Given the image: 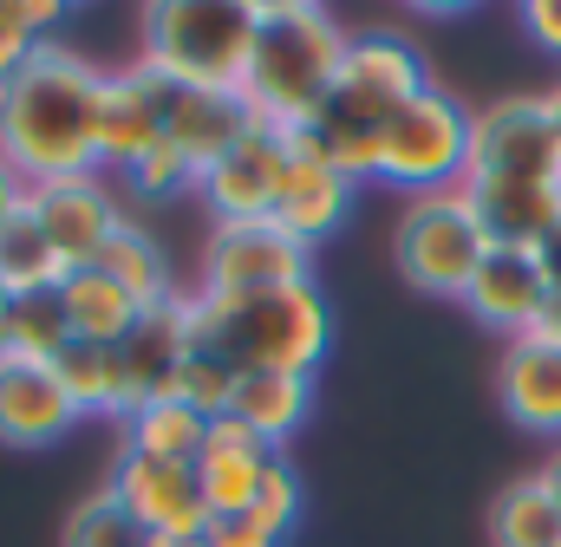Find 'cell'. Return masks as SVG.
<instances>
[{
	"mask_svg": "<svg viewBox=\"0 0 561 547\" xmlns=\"http://www.w3.org/2000/svg\"><path fill=\"white\" fill-rule=\"evenodd\" d=\"M20 209H26V176H20V170H13V163L0 156V229H7V222H13Z\"/></svg>",
	"mask_w": 561,
	"mask_h": 547,
	"instance_id": "obj_37",
	"label": "cell"
},
{
	"mask_svg": "<svg viewBox=\"0 0 561 547\" xmlns=\"http://www.w3.org/2000/svg\"><path fill=\"white\" fill-rule=\"evenodd\" d=\"M549 98H556V112H561V85H556V92H549Z\"/></svg>",
	"mask_w": 561,
	"mask_h": 547,
	"instance_id": "obj_42",
	"label": "cell"
},
{
	"mask_svg": "<svg viewBox=\"0 0 561 547\" xmlns=\"http://www.w3.org/2000/svg\"><path fill=\"white\" fill-rule=\"evenodd\" d=\"M249 509H255V515H262L268 528H280V535H294V528H300V509H307V489H300V469H294L287 456H280L275 469H268V482H262V496H255Z\"/></svg>",
	"mask_w": 561,
	"mask_h": 547,
	"instance_id": "obj_34",
	"label": "cell"
},
{
	"mask_svg": "<svg viewBox=\"0 0 561 547\" xmlns=\"http://www.w3.org/2000/svg\"><path fill=\"white\" fill-rule=\"evenodd\" d=\"M229 392H236V372L222 359H209V352H190V365H183V379H176L170 398H183V405L203 410V417H222L229 410Z\"/></svg>",
	"mask_w": 561,
	"mask_h": 547,
	"instance_id": "obj_33",
	"label": "cell"
},
{
	"mask_svg": "<svg viewBox=\"0 0 561 547\" xmlns=\"http://www.w3.org/2000/svg\"><path fill=\"white\" fill-rule=\"evenodd\" d=\"M255 131V112L242 105V92H176L170 85V112H163V143H176L196 176L209 163H222L242 137Z\"/></svg>",
	"mask_w": 561,
	"mask_h": 547,
	"instance_id": "obj_21",
	"label": "cell"
},
{
	"mask_svg": "<svg viewBox=\"0 0 561 547\" xmlns=\"http://www.w3.org/2000/svg\"><path fill=\"white\" fill-rule=\"evenodd\" d=\"M516 20H523V33H529L536 53H556L561 59V0H529Z\"/></svg>",
	"mask_w": 561,
	"mask_h": 547,
	"instance_id": "obj_36",
	"label": "cell"
},
{
	"mask_svg": "<svg viewBox=\"0 0 561 547\" xmlns=\"http://www.w3.org/2000/svg\"><path fill=\"white\" fill-rule=\"evenodd\" d=\"M125 183L138 189L144 202H170V196H196V183H203V176H196V163H190L176 143H150L138 163L125 170Z\"/></svg>",
	"mask_w": 561,
	"mask_h": 547,
	"instance_id": "obj_32",
	"label": "cell"
},
{
	"mask_svg": "<svg viewBox=\"0 0 561 547\" xmlns=\"http://www.w3.org/2000/svg\"><path fill=\"white\" fill-rule=\"evenodd\" d=\"M536 261H542V274H549V293H556V306H561V222L549 229V242L536 248Z\"/></svg>",
	"mask_w": 561,
	"mask_h": 547,
	"instance_id": "obj_38",
	"label": "cell"
},
{
	"mask_svg": "<svg viewBox=\"0 0 561 547\" xmlns=\"http://www.w3.org/2000/svg\"><path fill=\"white\" fill-rule=\"evenodd\" d=\"M463 176H470V105L431 85L386 125L373 183H392L399 196H437V189H457Z\"/></svg>",
	"mask_w": 561,
	"mask_h": 547,
	"instance_id": "obj_7",
	"label": "cell"
},
{
	"mask_svg": "<svg viewBox=\"0 0 561 547\" xmlns=\"http://www.w3.org/2000/svg\"><path fill=\"white\" fill-rule=\"evenodd\" d=\"M346 46L353 33L340 26V13L313 0H262V33L242 79V105L255 112V125H275V131L313 125L346 66Z\"/></svg>",
	"mask_w": 561,
	"mask_h": 547,
	"instance_id": "obj_4",
	"label": "cell"
},
{
	"mask_svg": "<svg viewBox=\"0 0 561 547\" xmlns=\"http://www.w3.org/2000/svg\"><path fill=\"white\" fill-rule=\"evenodd\" d=\"M222 417L249 423L262 443L287 450V437L313 417V379H300V372H242Z\"/></svg>",
	"mask_w": 561,
	"mask_h": 547,
	"instance_id": "obj_22",
	"label": "cell"
},
{
	"mask_svg": "<svg viewBox=\"0 0 561 547\" xmlns=\"http://www.w3.org/2000/svg\"><path fill=\"white\" fill-rule=\"evenodd\" d=\"M196 352V333H190V293H170L163 306H150L138 326L118 339V359H125V392H131V410L157 405L176 392L183 365ZM125 410V417H131Z\"/></svg>",
	"mask_w": 561,
	"mask_h": 547,
	"instance_id": "obj_16",
	"label": "cell"
},
{
	"mask_svg": "<svg viewBox=\"0 0 561 547\" xmlns=\"http://www.w3.org/2000/svg\"><path fill=\"white\" fill-rule=\"evenodd\" d=\"M26 216L39 222V235L59 248L66 268H92L105 255V242L125 229V209L112 196V183L92 176H66V183H33L26 189Z\"/></svg>",
	"mask_w": 561,
	"mask_h": 547,
	"instance_id": "obj_10",
	"label": "cell"
},
{
	"mask_svg": "<svg viewBox=\"0 0 561 547\" xmlns=\"http://www.w3.org/2000/svg\"><path fill=\"white\" fill-rule=\"evenodd\" d=\"M190 333L196 352L242 372H300L313 379L333 352V306L313 280L275 293H190Z\"/></svg>",
	"mask_w": 561,
	"mask_h": 547,
	"instance_id": "obj_3",
	"label": "cell"
},
{
	"mask_svg": "<svg viewBox=\"0 0 561 547\" xmlns=\"http://www.w3.org/2000/svg\"><path fill=\"white\" fill-rule=\"evenodd\" d=\"M66 7L59 0H0V85L46 46H59Z\"/></svg>",
	"mask_w": 561,
	"mask_h": 547,
	"instance_id": "obj_30",
	"label": "cell"
},
{
	"mask_svg": "<svg viewBox=\"0 0 561 547\" xmlns=\"http://www.w3.org/2000/svg\"><path fill=\"white\" fill-rule=\"evenodd\" d=\"M470 176L556 183L561 189V112H556V98L549 92H516V98L477 105L470 112Z\"/></svg>",
	"mask_w": 561,
	"mask_h": 547,
	"instance_id": "obj_8",
	"label": "cell"
},
{
	"mask_svg": "<svg viewBox=\"0 0 561 547\" xmlns=\"http://www.w3.org/2000/svg\"><path fill=\"white\" fill-rule=\"evenodd\" d=\"M163 112H170V85L157 72H144L138 59L105 72V92H99V176H125L150 143H163Z\"/></svg>",
	"mask_w": 561,
	"mask_h": 547,
	"instance_id": "obj_15",
	"label": "cell"
},
{
	"mask_svg": "<svg viewBox=\"0 0 561 547\" xmlns=\"http://www.w3.org/2000/svg\"><path fill=\"white\" fill-rule=\"evenodd\" d=\"M483 255H490V235H483L463 183L457 189H437V196H405V209L392 222V261H399V274L419 293H431V300H463V287L477 280Z\"/></svg>",
	"mask_w": 561,
	"mask_h": 547,
	"instance_id": "obj_6",
	"label": "cell"
},
{
	"mask_svg": "<svg viewBox=\"0 0 561 547\" xmlns=\"http://www.w3.org/2000/svg\"><path fill=\"white\" fill-rule=\"evenodd\" d=\"M157 547H209V535L196 528V535H157Z\"/></svg>",
	"mask_w": 561,
	"mask_h": 547,
	"instance_id": "obj_40",
	"label": "cell"
},
{
	"mask_svg": "<svg viewBox=\"0 0 561 547\" xmlns=\"http://www.w3.org/2000/svg\"><path fill=\"white\" fill-rule=\"evenodd\" d=\"M53 372H59L66 398L79 405V417H118V423H125L131 392H125V359H118V346L72 339V346L53 359Z\"/></svg>",
	"mask_w": 561,
	"mask_h": 547,
	"instance_id": "obj_24",
	"label": "cell"
},
{
	"mask_svg": "<svg viewBox=\"0 0 561 547\" xmlns=\"http://www.w3.org/2000/svg\"><path fill=\"white\" fill-rule=\"evenodd\" d=\"M59 306L72 319V339H92V346H118L131 326L144 319V306L99 268H72L59 280Z\"/></svg>",
	"mask_w": 561,
	"mask_h": 547,
	"instance_id": "obj_23",
	"label": "cell"
},
{
	"mask_svg": "<svg viewBox=\"0 0 561 547\" xmlns=\"http://www.w3.org/2000/svg\"><path fill=\"white\" fill-rule=\"evenodd\" d=\"M313 280V248L275 222H216L203 242V293H275Z\"/></svg>",
	"mask_w": 561,
	"mask_h": 547,
	"instance_id": "obj_9",
	"label": "cell"
},
{
	"mask_svg": "<svg viewBox=\"0 0 561 547\" xmlns=\"http://www.w3.org/2000/svg\"><path fill=\"white\" fill-rule=\"evenodd\" d=\"M496 398L503 410L561 443V333L542 326V333H523V339H503V359H496Z\"/></svg>",
	"mask_w": 561,
	"mask_h": 547,
	"instance_id": "obj_17",
	"label": "cell"
},
{
	"mask_svg": "<svg viewBox=\"0 0 561 547\" xmlns=\"http://www.w3.org/2000/svg\"><path fill=\"white\" fill-rule=\"evenodd\" d=\"M280 456H287V450L262 443L249 423L216 417V423L203 430V450H196V482H203L209 515H242V509L262 496V482H268V469H275Z\"/></svg>",
	"mask_w": 561,
	"mask_h": 547,
	"instance_id": "obj_18",
	"label": "cell"
},
{
	"mask_svg": "<svg viewBox=\"0 0 561 547\" xmlns=\"http://www.w3.org/2000/svg\"><path fill=\"white\" fill-rule=\"evenodd\" d=\"M7 313H13V300L0 293V359H7Z\"/></svg>",
	"mask_w": 561,
	"mask_h": 547,
	"instance_id": "obj_41",
	"label": "cell"
},
{
	"mask_svg": "<svg viewBox=\"0 0 561 547\" xmlns=\"http://www.w3.org/2000/svg\"><path fill=\"white\" fill-rule=\"evenodd\" d=\"M549 326H556V333H561V313H556V319H549Z\"/></svg>",
	"mask_w": 561,
	"mask_h": 547,
	"instance_id": "obj_43",
	"label": "cell"
},
{
	"mask_svg": "<svg viewBox=\"0 0 561 547\" xmlns=\"http://www.w3.org/2000/svg\"><path fill=\"white\" fill-rule=\"evenodd\" d=\"M490 248H542L549 229L561 222V189L556 183H496V176H470L463 183Z\"/></svg>",
	"mask_w": 561,
	"mask_h": 547,
	"instance_id": "obj_20",
	"label": "cell"
},
{
	"mask_svg": "<svg viewBox=\"0 0 561 547\" xmlns=\"http://www.w3.org/2000/svg\"><path fill=\"white\" fill-rule=\"evenodd\" d=\"M79 423V405L66 398L59 372L39 359H0V443L7 450H46Z\"/></svg>",
	"mask_w": 561,
	"mask_h": 547,
	"instance_id": "obj_19",
	"label": "cell"
},
{
	"mask_svg": "<svg viewBox=\"0 0 561 547\" xmlns=\"http://www.w3.org/2000/svg\"><path fill=\"white\" fill-rule=\"evenodd\" d=\"M59 547H157V535L144 528L138 515L112 496V482H105V489H92V496L66 515Z\"/></svg>",
	"mask_w": 561,
	"mask_h": 547,
	"instance_id": "obj_31",
	"label": "cell"
},
{
	"mask_svg": "<svg viewBox=\"0 0 561 547\" xmlns=\"http://www.w3.org/2000/svg\"><path fill=\"white\" fill-rule=\"evenodd\" d=\"M424 92H431V72H424L419 46H412L405 33H353L346 66H340V79H333L320 118L300 125V137H307V150L327 156L340 176L373 183V176H379V137H386V125H392L412 98H424Z\"/></svg>",
	"mask_w": 561,
	"mask_h": 547,
	"instance_id": "obj_2",
	"label": "cell"
},
{
	"mask_svg": "<svg viewBox=\"0 0 561 547\" xmlns=\"http://www.w3.org/2000/svg\"><path fill=\"white\" fill-rule=\"evenodd\" d=\"M66 346H72V319H66V306H59V287L13 300V313H7V352H13V359L53 365Z\"/></svg>",
	"mask_w": 561,
	"mask_h": 547,
	"instance_id": "obj_29",
	"label": "cell"
},
{
	"mask_svg": "<svg viewBox=\"0 0 561 547\" xmlns=\"http://www.w3.org/2000/svg\"><path fill=\"white\" fill-rule=\"evenodd\" d=\"M92 268L112 274V280H118V287L144 306V313H150V306H163L170 293H183V287H176V274H170V261H163V248L144 235L138 222H125V229L105 242V255H99Z\"/></svg>",
	"mask_w": 561,
	"mask_h": 547,
	"instance_id": "obj_26",
	"label": "cell"
},
{
	"mask_svg": "<svg viewBox=\"0 0 561 547\" xmlns=\"http://www.w3.org/2000/svg\"><path fill=\"white\" fill-rule=\"evenodd\" d=\"M112 496L138 515L150 535H196V528H209V502H203L196 463L118 450V463H112Z\"/></svg>",
	"mask_w": 561,
	"mask_h": 547,
	"instance_id": "obj_11",
	"label": "cell"
},
{
	"mask_svg": "<svg viewBox=\"0 0 561 547\" xmlns=\"http://www.w3.org/2000/svg\"><path fill=\"white\" fill-rule=\"evenodd\" d=\"M262 0H163L144 13L138 66L176 92H242Z\"/></svg>",
	"mask_w": 561,
	"mask_h": 547,
	"instance_id": "obj_5",
	"label": "cell"
},
{
	"mask_svg": "<svg viewBox=\"0 0 561 547\" xmlns=\"http://www.w3.org/2000/svg\"><path fill=\"white\" fill-rule=\"evenodd\" d=\"M463 306L496 326L503 339H523V333H542L556 319V293H549V274L536 261V248H490L477 280L463 287Z\"/></svg>",
	"mask_w": 561,
	"mask_h": 547,
	"instance_id": "obj_13",
	"label": "cell"
},
{
	"mask_svg": "<svg viewBox=\"0 0 561 547\" xmlns=\"http://www.w3.org/2000/svg\"><path fill=\"white\" fill-rule=\"evenodd\" d=\"M216 417H203V410H190L183 398H157V405L131 410L125 423H118V450H138V456H176V463H196V450H203V430H209Z\"/></svg>",
	"mask_w": 561,
	"mask_h": 547,
	"instance_id": "obj_25",
	"label": "cell"
},
{
	"mask_svg": "<svg viewBox=\"0 0 561 547\" xmlns=\"http://www.w3.org/2000/svg\"><path fill=\"white\" fill-rule=\"evenodd\" d=\"M66 261H59V248L39 235V222L20 209L7 229H0V293L7 300H26V293H53L59 280H66Z\"/></svg>",
	"mask_w": 561,
	"mask_h": 547,
	"instance_id": "obj_27",
	"label": "cell"
},
{
	"mask_svg": "<svg viewBox=\"0 0 561 547\" xmlns=\"http://www.w3.org/2000/svg\"><path fill=\"white\" fill-rule=\"evenodd\" d=\"M209 547H287L280 528H268L255 509H242V515H209Z\"/></svg>",
	"mask_w": 561,
	"mask_h": 547,
	"instance_id": "obj_35",
	"label": "cell"
},
{
	"mask_svg": "<svg viewBox=\"0 0 561 547\" xmlns=\"http://www.w3.org/2000/svg\"><path fill=\"white\" fill-rule=\"evenodd\" d=\"M536 482L549 489V502H556V509H561V443H556V450H549V456H542V469H536Z\"/></svg>",
	"mask_w": 561,
	"mask_h": 547,
	"instance_id": "obj_39",
	"label": "cell"
},
{
	"mask_svg": "<svg viewBox=\"0 0 561 547\" xmlns=\"http://www.w3.org/2000/svg\"><path fill=\"white\" fill-rule=\"evenodd\" d=\"M99 92L105 72L66 39L0 85V156L26 176V189L99 170Z\"/></svg>",
	"mask_w": 561,
	"mask_h": 547,
	"instance_id": "obj_1",
	"label": "cell"
},
{
	"mask_svg": "<svg viewBox=\"0 0 561 547\" xmlns=\"http://www.w3.org/2000/svg\"><path fill=\"white\" fill-rule=\"evenodd\" d=\"M353 176H340L327 156L307 150V137L287 131V176H280V196H275V222L280 235H294L300 248H320L340 235V222L353 216Z\"/></svg>",
	"mask_w": 561,
	"mask_h": 547,
	"instance_id": "obj_14",
	"label": "cell"
},
{
	"mask_svg": "<svg viewBox=\"0 0 561 547\" xmlns=\"http://www.w3.org/2000/svg\"><path fill=\"white\" fill-rule=\"evenodd\" d=\"M280 176H287V131L275 125H255L222 163L203 170L196 196L209 202L216 222H268L280 196Z\"/></svg>",
	"mask_w": 561,
	"mask_h": 547,
	"instance_id": "obj_12",
	"label": "cell"
},
{
	"mask_svg": "<svg viewBox=\"0 0 561 547\" xmlns=\"http://www.w3.org/2000/svg\"><path fill=\"white\" fill-rule=\"evenodd\" d=\"M490 547H561V509L536 476L510 482L490 502Z\"/></svg>",
	"mask_w": 561,
	"mask_h": 547,
	"instance_id": "obj_28",
	"label": "cell"
}]
</instances>
